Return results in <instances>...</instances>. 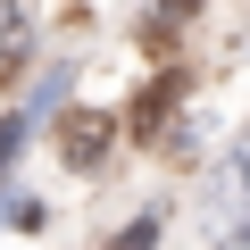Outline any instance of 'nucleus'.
Listing matches in <instances>:
<instances>
[{
    "instance_id": "obj_1",
    "label": "nucleus",
    "mask_w": 250,
    "mask_h": 250,
    "mask_svg": "<svg viewBox=\"0 0 250 250\" xmlns=\"http://www.w3.org/2000/svg\"><path fill=\"white\" fill-rule=\"evenodd\" d=\"M108 134H117V125H108L100 108H67V117H59V159H67V167H92V159L108 150Z\"/></svg>"
},
{
    "instance_id": "obj_2",
    "label": "nucleus",
    "mask_w": 250,
    "mask_h": 250,
    "mask_svg": "<svg viewBox=\"0 0 250 250\" xmlns=\"http://www.w3.org/2000/svg\"><path fill=\"white\" fill-rule=\"evenodd\" d=\"M150 242H159V217H134V225H125L108 250H150Z\"/></svg>"
},
{
    "instance_id": "obj_3",
    "label": "nucleus",
    "mask_w": 250,
    "mask_h": 250,
    "mask_svg": "<svg viewBox=\"0 0 250 250\" xmlns=\"http://www.w3.org/2000/svg\"><path fill=\"white\" fill-rule=\"evenodd\" d=\"M167 9H192V0H167Z\"/></svg>"
}]
</instances>
